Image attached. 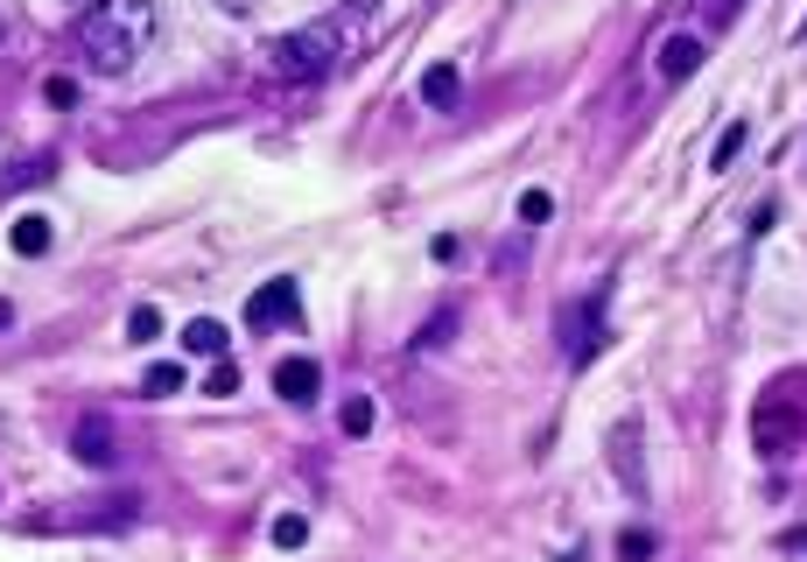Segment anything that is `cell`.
<instances>
[{
    "label": "cell",
    "mask_w": 807,
    "mask_h": 562,
    "mask_svg": "<svg viewBox=\"0 0 807 562\" xmlns=\"http://www.w3.org/2000/svg\"><path fill=\"white\" fill-rule=\"evenodd\" d=\"M78 42L99 78H127L148 56V42H155V8L148 0H92L78 22Z\"/></svg>",
    "instance_id": "cell-1"
},
{
    "label": "cell",
    "mask_w": 807,
    "mask_h": 562,
    "mask_svg": "<svg viewBox=\"0 0 807 562\" xmlns=\"http://www.w3.org/2000/svg\"><path fill=\"white\" fill-rule=\"evenodd\" d=\"M752 443H758V457L807 450V366L766 380V394L752 401Z\"/></svg>",
    "instance_id": "cell-2"
},
{
    "label": "cell",
    "mask_w": 807,
    "mask_h": 562,
    "mask_svg": "<svg viewBox=\"0 0 807 562\" xmlns=\"http://www.w3.org/2000/svg\"><path fill=\"white\" fill-rule=\"evenodd\" d=\"M351 36H358V28L345 22V14H323V22H309V28H295V36H281L267 56H274V71H281V78L309 85V78H323V71H331L337 56L351 50Z\"/></svg>",
    "instance_id": "cell-3"
},
{
    "label": "cell",
    "mask_w": 807,
    "mask_h": 562,
    "mask_svg": "<svg viewBox=\"0 0 807 562\" xmlns=\"http://www.w3.org/2000/svg\"><path fill=\"white\" fill-rule=\"evenodd\" d=\"M274 323H303V289H295L289 274L260 281V289L246 295V331H274Z\"/></svg>",
    "instance_id": "cell-4"
},
{
    "label": "cell",
    "mask_w": 807,
    "mask_h": 562,
    "mask_svg": "<svg viewBox=\"0 0 807 562\" xmlns=\"http://www.w3.org/2000/svg\"><path fill=\"white\" fill-rule=\"evenodd\" d=\"M274 394H281V401H295V408H309L323 394V366L317 359H281L274 366Z\"/></svg>",
    "instance_id": "cell-5"
},
{
    "label": "cell",
    "mask_w": 807,
    "mask_h": 562,
    "mask_svg": "<svg viewBox=\"0 0 807 562\" xmlns=\"http://www.w3.org/2000/svg\"><path fill=\"white\" fill-rule=\"evenodd\" d=\"M113 429H106V416H85L78 422V464H92V471H106L113 464Z\"/></svg>",
    "instance_id": "cell-6"
},
{
    "label": "cell",
    "mask_w": 807,
    "mask_h": 562,
    "mask_svg": "<svg viewBox=\"0 0 807 562\" xmlns=\"http://www.w3.org/2000/svg\"><path fill=\"white\" fill-rule=\"evenodd\" d=\"M226 345H232V331H226L218 317L183 323V352H197V359H226Z\"/></svg>",
    "instance_id": "cell-7"
},
{
    "label": "cell",
    "mask_w": 807,
    "mask_h": 562,
    "mask_svg": "<svg viewBox=\"0 0 807 562\" xmlns=\"http://www.w3.org/2000/svg\"><path fill=\"white\" fill-rule=\"evenodd\" d=\"M702 71V42L695 36H667L661 42V78H695Z\"/></svg>",
    "instance_id": "cell-8"
},
{
    "label": "cell",
    "mask_w": 807,
    "mask_h": 562,
    "mask_svg": "<svg viewBox=\"0 0 807 562\" xmlns=\"http://www.w3.org/2000/svg\"><path fill=\"white\" fill-rule=\"evenodd\" d=\"M8 240H14V254H22V260H42V254H50V218H42V212H22Z\"/></svg>",
    "instance_id": "cell-9"
},
{
    "label": "cell",
    "mask_w": 807,
    "mask_h": 562,
    "mask_svg": "<svg viewBox=\"0 0 807 562\" xmlns=\"http://www.w3.org/2000/svg\"><path fill=\"white\" fill-rule=\"evenodd\" d=\"M422 99H428V106H443V113H450L457 99H463V78H457V64H428V71H422Z\"/></svg>",
    "instance_id": "cell-10"
},
{
    "label": "cell",
    "mask_w": 807,
    "mask_h": 562,
    "mask_svg": "<svg viewBox=\"0 0 807 562\" xmlns=\"http://www.w3.org/2000/svg\"><path fill=\"white\" fill-rule=\"evenodd\" d=\"M141 394H155V401H162V394H183V366H176V359H155V366L141 373Z\"/></svg>",
    "instance_id": "cell-11"
},
{
    "label": "cell",
    "mask_w": 807,
    "mask_h": 562,
    "mask_svg": "<svg viewBox=\"0 0 807 562\" xmlns=\"http://www.w3.org/2000/svg\"><path fill=\"white\" fill-rule=\"evenodd\" d=\"M267 535H274V549H303V541H309V521H303V513H281Z\"/></svg>",
    "instance_id": "cell-12"
},
{
    "label": "cell",
    "mask_w": 807,
    "mask_h": 562,
    "mask_svg": "<svg viewBox=\"0 0 807 562\" xmlns=\"http://www.w3.org/2000/svg\"><path fill=\"white\" fill-rule=\"evenodd\" d=\"M744 141H752V135H744V120H738V127H723V141H716V155H709V169H730V162H738V155H744Z\"/></svg>",
    "instance_id": "cell-13"
},
{
    "label": "cell",
    "mask_w": 807,
    "mask_h": 562,
    "mask_svg": "<svg viewBox=\"0 0 807 562\" xmlns=\"http://www.w3.org/2000/svg\"><path fill=\"white\" fill-rule=\"evenodd\" d=\"M204 394L232 401V394H239V366H232V359H218V366H212V380H204Z\"/></svg>",
    "instance_id": "cell-14"
},
{
    "label": "cell",
    "mask_w": 807,
    "mask_h": 562,
    "mask_svg": "<svg viewBox=\"0 0 807 562\" xmlns=\"http://www.w3.org/2000/svg\"><path fill=\"white\" fill-rule=\"evenodd\" d=\"M366 429H372V401L351 394V401H345V436H366Z\"/></svg>",
    "instance_id": "cell-15"
},
{
    "label": "cell",
    "mask_w": 807,
    "mask_h": 562,
    "mask_svg": "<svg viewBox=\"0 0 807 562\" xmlns=\"http://www.w3.org/2000/svg\"><path fill=\"white\" fill-rule=\"evenodd\" d=\"M155 331H162V317H155V309L141 303V309H133V317H127V337H133V345H148V337H155Z\"/></svg>",
    "instance_id": "cell-16"
},
{
    "label": "cell",
    "mask_w": 807,
    "mask_h": 562,
    "mask_svg": "<svg viewBox=\"0 0 807 562\" xmlns=\"http://www.w3.org/2000/svg\"><path fill=\"white\" fill-rule=\"evenodd\" d=\"M618 555H625V562H646V555H653V535H646V527H632V535H618Z\"/></svg>",
    "instance_id": "cell-17"
},
{
    "label": "cell",
    "mask_w": 807,
    "mask_h": 562,
    "mask_svg": "<svg viewBox=\"0 0 807 562\" xmlns=\"http://www.w3.org/2000/svg\"><path fill=\"white\" fill-rule=\"evenodd\" d=\"M548 212H555V197H548V190H527V197H520V218H527V226H541Z\"/></svg>",
    "instance_id": "cell-18"
},
{
    "label": "cell",
    "mask_w": 807,
    "mask_h": 562,
    "mask_svg": "<svg viewBox=\"0 0 807 562\" xmlns=\"http://www.w3.org/2000/svg\"><path fill=\"white\" fill-rule=\"evenodd\" d=\"M8 323H14V303H0V331H8Z\"/></svg>",
    "instance_id": "cell-19"
},
{
    "label": "cell",
    "mask_w": 807,
    "mask_h": 562,
    "mask_svg": "<svg viewBox=\"0 0 807 562\" xmlns=\"http://www.w3.org/2000/svg\"><path fill=\"white\" fill-rule=\"evenodd\" d=\"M786 541H794V549H807V527H794V535H786Z\"/></svg>",
    "instance_id": "cell-20"
},
{
    "label": "cell",
    "mask_w": 807,
    "mask_h": 562,
    "mask_svg": "<svg viewBox=\"0 0 807 562\" xmlns=\"http://www.w3.org/2000/svg\"><path fill=\"white\" fill-rule=\"evenodd\" d=\"M800 50H807V22H800Z\"/></svg>",
    "instance_id": "cell-21"
}]
</instances>
